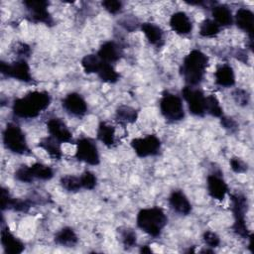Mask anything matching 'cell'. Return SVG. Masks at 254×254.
<instances>
[{
	"label": "cell",
	"mask_w": 254,
	"mask_h": 254,
	"mask_svg": "<svg viewBox=\"0 0 254 254\" xmlns=\"http://www.w3.org/2000/svg\"><path fill=\"white\" fill-rule=\"evenodd\" d=\"M51 102V97L45 91H32L21 98H18L13 103V112L21 118L37 117L45 110Z\"/></svg>",
	"instance_id": "1"
},
{
	"label": "cell",
	"mask_w": 254,
	"mask_h": 254,
	"mask_svg": "<svg viewBox=\"0 0 254 254\" xmlns=\"http://www.w3.org/2000/svg\"><path fill=\"white\" fill-rule=\"evenodd\" d=\"M207 64L208 57L199 50H192L184 59L180 72L189 85H196L203 79Z\"/></svg>",
	"instance_id": "2"
},
{
	"label": "cell",
	"mask_w": 254,
	"mask_h": 254,
	"mask_svg": "<svg viewBox=\"0 0 254 254\" xmlns=\"http://www.w3.org/2000/svg\"><path fill=\"white\" fill-rule=\"evenodd\" d=\"M168 222V217L160 207L143 208L137 215V226L147 234L157 237Z\"/></svg>",
	"instance_id": "3"
},
{
	"label": "cell",
	"mask_w": 254,
	"mask_h": 254,
	"mask_svg": "<svg viewBox=\"0 0 254 254\" xmlns=\"http://www.w3.org/2000/svg\"><path fill=\"white\" fill-rule=\"evenodd\" d=\"M232 201V212L234 215V223L232 229L238 235L243 238H248L250 232L248 231L246 222H245V212L247 211V198L240 193L231 194Z\"/></svg>",
	"instance_id": "4"
},
{
	"label": "cell",
	"mask_w": 254,
	"mask_h": 254,
	"mask_svg": "<svg viewBox=\"0 0 254 254\" xmlns=\"http://www.w3.org/2000/svg\"><path fill=\"white\" fill-rule=\"evenodd\" d=\"M3 143L5 147L13 153L30 154L23 131L14 123L7 124L3 132Z\"/></svg>",
	"instance_id": "5"
},
{
	"label": "cell",
	"mask_w": 254,
	"mask_h": 254,
	"mask_svg": "<svg viewBox=\"0 0 254 254\" xmlns=\"http://www.w3.org/2000/svg\"><path fill=\"white\" fill-rule=\"evenodd\" d=\"M160 110L163 116L172 122L180 121L185 117L182 99L170 92H164L160 100Z\"/></svg>",
	"instance_id": "6"
},
{
	"label": "cell",
	"mask_w": 254,
	"mask_h": 254,
	"mask_svg": "<svg viewBox=\"0 0 254 254\" xmlns=\"http://www.w3.org/2000/svg\"><path fill=\"white\" fill-rule=\"evenodd\" d=\"M182 94L191 114L195 116H203L205 114V96L201 90L187 85L182 89Z\"/></svg>",
	"instance_id": "7"
},
{
	"label": "cell",
	"mask_w": 254,
	"mask_h": 254,
	"mask_svg": "<svg viewBox=\"0 0 254 254\" xmlns=\"http://www.w3.org/2000/svg\"><path fill=\"white\" fill-rule=\"evenodd\" d=\"M131 146L137 156L141 158L157 155L161 149V141L155 135H147L143 138H135L131 141Z\"/></svg>",
	"instance_id": "8"
},
{
	"label": "cell",
	"mask_w": 254,
	"mask_h": 254,
	"mask_svg": "<svg viewBox=\"0 0 254 254\" xmlns=\"http://www.w3.org/2000/svg\"><path fill=\"white\" fill-rule=\"evenodd\" d=\"M0 71L2 74L24 81H32V75L30 73V66L25 60H19L12 64L5 62L0 63Z\"/></svg>",
	"instance_id": "9"
},
{
	"label": "cell",
	"mask_w": 254,
	"mask_h": 254,
	"mask_svg": "<svg viewBox=\"0 0 254 254\" xmlns=\"http://www.w3.org/2000/svg\"><path fill=\"white\" fill-rule=\"evenodd\" d=\"M75 158L88 165L99 164V154L96 145L88 138H80L76 142Z\"/></svg>",
	"instance_id": "10"
},
{
	"label": "cell",
	"mask_w": 254,
	"mask_h": 254,
	"mask_svg": "<svg viewBox=\"0 0 254 254\" xmlns=\"http://www.w3.org/2000/svg\"><path fill=\"white\" fill-rule=\"evenodd\" d=\"M29 11L30 20L36 23H45L52 25L53 19L48 11L49 2L44 0H28L23 2Z\"/></svg>",
	"instance_id": "11"
},
{
	"label": "cell",
	"mask_w": 254,
	"mask_h": 254,
	"mask_svg": "<svg viewBox=\"0 0 254 254\" xmlns=\"http://www.w3.org/2000/svg\"><path fill=\"white\" fill-rule=\"evenodd\" d=\"M62 104L67 113L74 116H82L87 111V105L85 100L80 94L76 92L68 93L62 100Z\"/></svg>",
	"instance_id": "12"
},
{
	"label": "cell",
	"mask_w": 254,
	"mask_h": 254,
	"mask_svg": "<svg viewBox=\"0 0 254 254\" xmlns=\"http://www.w3.org/2000/svg\"><path fill=\"white\" fill-rule=\"evenodd\" d=\"M47 127L50 135L60 143H66L71 141V133L61 118H51L47 122Z\"/></svg>",
	"instance_id": "13"
},
{
	"label": "cell",
	"mask_w": 254,
	"mask_h": 254,
	"mask_svg": "<svg viewBox=\"0 0 254 254\" xmlns=\"http://www.w3.org/2000/svg\"><path fill=\"white\" fill-rule=\"evenodd\" d=\"M1 244L6 254H20L25 249L23 242L15 237L8 227H3L1 230Z\"/></svg>",
	"instance_id": "14"
},
{
	"label": "cell",
	"mask_w": 254,
	"mask_h": 254,
	"mask_svg": "<svg viewBox=\"0 0 254 254\" xmlns=\"http://www.w3.org/2000/svg\"><path fill=\"white\" fill-rule=\"evenodd\" d=\"M207 190L211 197L217 200H222L228 192V187L223 179L215 174L207 177Z\"/></svg>",
	"instance_id": "15"
},
{
	"label": "cell",
	"mask_w": 254,
	"mask_h": 254,
	"mask_svg": "<svg viewBox=\"0 0 254 254\" xmlns=\"http://www.w3.org/2000/svg\"><path fill=\"white\" fill-rule=\"evenodd\" d=\"M235 22L237 27H239L241 30L245 31L249 35L250 40V48L252 49L253 45V24H254V15L253 13L246 9V8H240L235 14Z\"/></svg>",
	"instance_id": "16"
},
{
	"label": "cell",
	"mask_w": 254,
	"mask_h": 254,
	"mask_svg": "<svg viewBox=\"0 0 254 254\" xmlns=\"http://www.w3.org/2000/svg\"><path fill=\"white\" fill-rule=\"evenodd\" d=\"M170 26L173 31L180 35H187L192 30L191 22L185 12H177L171 16Z\"/></svg>",
	"instance_id": "17"
},
{
	"label": "cell",
	"mask_w": 254,
	"mask_h": 254,
	"mask_svg": "<svg viewBox=\"0 0 254 254\" xmlns=\"http://www.w3.org/2000/svg\"><path fill=\"white\" fill-rule=\"evenodd\" d=\"M171 207L178 213L188 215L191 210V205L182 190H174L169 197Z\"/></svg>",
	"instance_id": "18"
},
{
	"label": "cell",
	"mask_w": 254,
	"mask_h": 254,
	"mask_svg": "<svg viewBox=\"0 0 254 254\" xmlns=\"http://www.w3.org/2000/svg\"><path fill=\"white\" fill-rule=\"evenodd\" d=\"M31 207V203L28 200H21L10 196L9 191L5 189L1 190V208L13 209L16 211H27Z\"/></svg>",
	"instance_id": "19"
},
{
	"label": "cell",
	"mask_w": 254,
	"mask_h": 254,
	"mask_svg": "<svg viewBox=\"0 0 254 254\" xmlns=\"http://www.w3.org/2000/svg\"><path fill=\"white\" fill-rule=\"evenodd\" d=\"M99 59L105 63H115L120 59V49L114 42H105L96 54Z\"/></svg>",
	"instance_id": "20"
},
{
	"label": "cell",
	"mask_w": 254,
	"mask_h": 254,
	"mask_svg": "<svg viewBox=\"0 0 254 254\" xmlns=\"http://www.w3.org/2000/svg\"><path fill=\"white\" fill-rule=\"evenodd\" d=\"M214 77L215 83L223 87H230L235 83L233 68L228 64H223L219 66L214 72Z\"/></svg>",
	"instance_id": "21"
},
{
	"label": "cell",
	"mask_w": 254,
	"mask_h": 254,
	"mask_svg": "<svg viewBox=\"0 0 254 254\" xmlns=\"http://www.w3.org/2000/svg\"><path fill=\"white\" fill-rule=\"evenodd\" d=\"M141 30L144 33V35L146 36L147 40L149 41V43H151L152 45H160V43L163 41V30L153 24V23H143L141 25Z\"/></svg>",
	"instance_id": "22"
},
{
	"label": "cell",
	"mask_w": 254,
	"mask_h": 254,
	"mask_svg": "<svg viewBox=\"0 0 254 254\" xmlns=\"http://www.w3.org/2000/svg\"><path fill=\"white\" fill-rule=\"evenodd\" d=\"M214 22L220 26H229L232 24V14L226 5H216L212 8Z\"/></svg>",
	"instance_id": "23"
},
{
	"label": "cell",
	"mask_w": 254,
	"mask_h": 254,
	"mask_svg": "<svg viewBox=\"0 0 254 254\" xmlns=\"http://www.w3.org/2000/svg\"><path fill=\"white\" fill-rule=\"evenodd\" d=\"M55 242L65 247H71L77 243V236L72 228L64 227L56 233Z\"/></svg>",
	"instance_id": "24"
},
{
	"label": "cell",
	"mask_w": 254,
	"mask_h": 254,
	"mask_svg": "<svg viewBox=\"0 0 254 254\" xmlns=\"http://www.w3.org/2000/svg\"><path fill=\"white\" fill-rule=\"evenodd\" d=\"M60 144L61 143L58 140L50 136V137L43 138L39 143V147L43 148L52 158L60 160L63 156Z\"/></svg>",
	"instance_id": "25"
},
{
	"label": "cell",
	"mask_w": 254,
	"mask_h": 254,
	"mask_svg": "<svg viewBox=\"0 0 254 254\" xmlns=\"http://www.w3.org/2000/svg\"><path fill=\"white\" fill-rule=\"evenodd\" d=\"M115 129L112 125L107 124L106 122H100L97 129V138L107 147L113 146L115 143L114 139Z\"/></svg>",
	"instance_id": "26"
},
{
	"label": "cell",
	"mask_w": 254,
	"mask_h": 254,
	"mask_svg": "<svg viewBox=\"0 0 254 254\" xmlns=\"http://www.w3.org/2000/svg\"><path fill=\"white\" fill-rule=\"evenodd\" d=\"M99 78L108 83H114L119 79V73L115 70V68L111 65V64L105 63L102 61V64L97 71Z\"/></svg>",
	"instance_id": "27"
},
{
	"label": "cell",
	"mask_w": 254,
	"mask_h": 254,
	"mask_svg": "<svg viewBox=\"0 0 254 254\" xmlns=\"http://www.w3.org/2000/svg\"><path fill=\"white\" fill-rule=\"evenodd\" d=\"M30 174L33 179H40V180H51L54 176L53 170L44 164L35 163L29 167Z\"/></svg>",
	"instance_id": "28"
},
{
	"label": "cell",
	"mask_w": 254,
	"mask_h": 254,
	"mask_svg": "<svg viewBox=\"0 0 254 254\" xmlns=\"http://www.w3.org/2000/svg\"><path fill=\"white\" fill-rule=\"evenodd\" d=\"M138 118V112L134 108L121 105L116 110V119L122 123H134Z\"/></svg>",
	"instance_id": "29"
},
{
	"label": "cell",
	"mask_w": 254,
	"mask_h": 254,
	"mask_svg": "<svg viewBox=\"0 0 254 254\" xmlns=\"http://www.w3.org/2000/svg\"><path fill=\"white\" fill-rule=\"evenodd\" d=\"M101 64H102V61L99 59L97 55H94V54L86 55L81 60L82 68L86 73H94V72L97 73Z\"/></svg>",
	"instance_id": "30"
},
{
	"label": "cell",
	"mask_w": 254,
	"mask_h": 254,
	"mask_svg": "<svg viewBox=\"0 0 254 254\" xmlns=\"http://www.w3.org/2000/svg\"><path fill=\"white\" fill-rule=\"evenodd\" d=\"M205 112L214 117L222 116V108L219 104V101L212 94L205 96Z\"/></svg>",
	"instance_id": "31"
},
{
	"label": "cell",
	"mask_w": 254,
	"mask_h": 254,
	"mask_svg": "<svg viewBox=\"0 0 254 254\" xmlns=\"http://www.w3.org/2000/svg\"><path fill=\"white\" fill-rule=\"evenodd\" d=\"M220 31V27L213 21L206 19L204 20L199 28V34L202 37H214Z\"/></svg>",
	"instance_id": "32"
},
{
	"label": "cell",
	"mask_w": 254,
	"mask_h": 254,
	"mask_svg": "<svg viewBox=\"0 0 254 254\" xmlns=\"http://www.w3.org/2000/svg\"><path fill=\"white\" fill-rule=\"evenodd\" d=\"M61 185L67 191H77L82 188L80 183V178L70 176V175L63 177L61 179Z\"/></svg>",
	"instance_id": "33"
},
{
	"label": "cell",
	"mask_w": 254,
	"mask_h": 254,
	"mask_svg": "<svg viewBox=\"0 0 254 254\" xmlns=\"http://www.w3.org/2000/svg\"><path fill=\"white\" fill-rule=\"evenodd\" d=\"M120 238L125 248H131L136 245L137 242V235L135 231L131 228H120Z\"/></svg>",
	"instance_id": "34"
},
{
	"label": "cell",
	"mask_w": 254,
	"mask_h": 254,
	"mask_svg": "<svg viewBox=\"0 0 254 254\" xmlns=\"http://www.w3.org/2000/svg\"><path fill=\"white\" fill-rule=\"evenodd\" d=\"M79 178L81 187L86 190H92L96 185V177L89 171H85Z\"/></svg>",
	"instance_id": "35"
},
{
	"label": "cell",
	"mask_w": 254,
	"mask_h": 254,
	"mask_svg": "<svg viewBox=\"0 0 254 254\" xmlns=\"http://www.w3.org/2000/svg\"><path fill=\"white\" fill-rule=\"evenodd\" d=\"M15 179L20 182H23V183H31L34 180L30 174L29 167H27V166H21L15 172Z\"/></svg>",
	"instance_id": "36"
},
{
	"label": "cell",
	"mask_w": 254,
	"mask_h": 254,
	"mask_svg": "<svg viewBox=\"0 0 254 254\" xmlns=\"http://www.w3.org/2000/svg\"><path fill=\"white\" fill-rule=\"evenodd\" d=\"M102 6L111 14H116L122 9V3L118 0H105L102 2Z\"/></svg>",
	"instance_id": "37"
},
{
	"label": "cell",
	"mask_w": 254,
	"mask_h": 254,
	"mask_svg": "<svg viewBox=\"0 0 254 254\" xmlns=\"http://www.w3.org/2000/svg\"><path fill=\"white\" fill-rule=\"evenodd\" d=\"M203 241L205 242L206 245H208L209 247H217L220 243V239L218 237V235L212 231H205L203 233Z\"/></svg>",
	"instance_id": "38"
},
{
	"label": "cell",
	"mask_w": 254,
	"mask_h": 254,
	"mask_svg": "<svg viewBox=\"0 0 254 254\" xmlns=\"http://www.w3.org/2000/svg\"><path fill=\"white\" fill-rule=\"evenodd\" d=\"M233 97H234L235 101L237 102V104H240V105H247L249 102L248 93L242 89H236L233 92Z\"/></svg>",
	"instance_id": "39"
},
{
	"label": "cell",
	"mask_w": 254,
	"mask_h": 254,
	"mask_svg": "<svg viewBox=\"0 0 254 254\" xmlns=\"http://www.w3.org/2000/svg\"><path fill=\"white\" fill-rule=\"evenodd\" d=\"M230 167L235 173H244L247 171V165L239 158L230 159Z\"/></svg>",
	"instance_id": "40"
},
{
	"label": "cell",
	"mask_w": 254,
	"mask_h": 254,
	"mask_svg": "<svg viewBox=\"0 0 254 254\" xmlns=\"http://www.w3.org/2000/svg\"><path fill=\"white\" fill-rule=\"evenodd\" d=\"M221 125L230 132H234L237 129V123L229 117H221Z\"/></svg>",
	"instance_id": "41"
},
{
	"label": "cell",
	"mask_w": 254,
	"mask_h": 254,
	"mask_svg": "<svg viewBox=\"0 0 254 254\" xmlns=\"http://www.w3.org/2000/svg\"><path fill=\"white\" fill-rule=\"evenodd\" d=\"M140 252H141V253H152V249H151L149 246L144 245V246L141 247Z\"/></svg>",
	"instance_id": "42"
}]
</instances>
